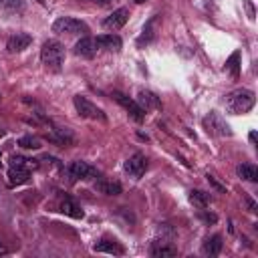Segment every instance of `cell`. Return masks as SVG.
I'll return each mask as SVG.
<instances>
[{
  "mask_svg": "<svg viewBox=\"0 0 258 258\" xmlns=\"http://www.w3.org/2000/svg\"><path fill=\"white\" fill-rule=\"evenodd\" d=\"M40 61L49 71H55V73L61 71L63 63H64V49H63L61 42L55 40V38L47 40L40 49Z\"/></svg>",
  "mask_w": 258,
  "mask_h": 258,
  "instance_id": "6da1fadb",
  "label": "cell"
},
{
  "mask_svg": "<svg viewBox=\"0 0 258 258\" xmlns=\"http://www.w3.org/2000/svg\"><path fill=\"white\" fill-rule=\"evenodd\" d=\"M254 93L248 89H236L230 95H226V109L234 115H240V113H248L252 107H254Z\"/></svg>",
  "mask_w": 258,
  "mask_h": 258,
  "instance_id": "7a4b0ae2",
  "label": "cell"
},
{
  "mask_svg": "<svg viewBox=\"0 0 258 258\" xmlns=\"http://www.w3.org/2000/svg\"><path fill=\"white\" fill-rule=\"evenodd\" d=\"M53 32H57V34H81V32H89V27L79 18L61 16L53 23Z\"/></svg>",
  "mask_w": 258,
  "mask_h": 258,
  "instance_id": "3957f363",
  "label": "cell"
},
{
  "mask_svg": "<svg viewBox=\"0 0 258 258\" xmlns=\"http://www.w3.org/2000/svg\"><path fill=\"white\" fill-rule=\"evenodd\" d=\"M73 103H75L77 113H79L81 117H85V119H93V121H105V119H107L105 113H103V109H99V107L93 105L89 99L77 95V97L73 99Z\"/></svg>",
  "mask_w": 258,
  "mask_h": 258,
  "instance_id": "277c9868",
  "label": "cell"
},
{
  "mask_svg": "<svg viewBox=\"0 0 258 258\" xmlns=\"http://www.w3.org/2000/svg\"><path fill=\"white\" fill-rule=\"evenodd\" d=\"M97 176H99V171H97L93 165H89L87 161H81V160L73 161V163L67 167V178H69V182L93 180V178H97Z\"/></svg>",
  "mask_w": 258,
  "mask_h": 258,
  "instance_id": "5b68a950",
  "label": "cell"
},
{
  "mask_svg": "<svg viewBox=\"0 0 258 258\" xmlns=\"http://www.w3.org/2000/svg\"><path fill=\"white\" fill-rule=\"evenodd\" d=\"M113 99L123 107V109L131 115L135 121H143L145 119V111L139 107V103L137 101H133V99H129L127 95H123V93H119V91H113Z\"/></svg>",
  "mask_w": 258,
  "mask_h": 258,
  "instance_id": "8992f818",
  "label": "cell"
},
{
  "mask_svg": "<svg viewBox=\"0 0 258 258\" xmlns=\"http://www.w3.org/2000/svg\"><path fill=\"white\" fill-rule=\"evenodd\" d=\"M204 127L208 129L210 133L220 135V137H224V135H232L228 123H226L218 113H210L208 117H204Z\"/></svg>",
  "mask_w": 258,
  "mask_h": 258,
  "instance_id": "52a82bcc",
  "label": "cell"
},
{
  "mask_svg": "<svg viewBox=\"0 0 258 258\" xmlns=\"http://www.w3.org/2000/svg\"><path fill=\"white\" fill-rule=\"evenodd\" d=\"M145 169H147V158L143 154H133L125 161V171L131 178H141L145 174Z\"/></svg>",
  "mask_w": 258,
  "mask_h": 258,
  "instance_id": "ba28073f",
  "label": "cell"
},
{
  "mask_svg": "<svg viewBox=\"0 0 258 258\" xmlns=\"http://www.w3.org/2000/svg\"><path fill=\"white\" fill-rule=\"evenodd\" d=\"M127 20H129V10L127 8H117V10H113L109 16L103 20V29H107V31H119L121 27H125Z\"/></svg>",
  "mask_w": 258,
  "mask_h": 258,
  "instance_id": "9c48e42d",
  "label": "cell"
},
{
  "mask_svg": "<svg viewBox=\"0 0 258 258\" xmlns=\"http://www.w3.org/2000/svg\"><path fill=\"white\" fill-rule=\"evenodd\" d=\"M97 51H99V45H97V38H93V36H85L75 45V55L83 57V59H93L97 55Z\"/></svg>",
  "mask_w": 258,
  "mask_h": 258,
  "instance_id": "30bf717a",
  "label": "cell"
},
{
  "mask_svg": "<svg viewBox=\"0 0 258 258\" xmlns=\"http://www.w3.org/2000/svg\"><path fill=\"white\" fill-rule=\"evenodd\" d=\"M47 139L51 143H57V145H73L75 143V135L67 127H55L53 133L47 135Z\"/></svg>",
  "mask_w": 258,
  "mask_h": 258,
  "instance_id": "8fae6325",
  "label": "cell"
},
{
  "mask_svg": "<svg viewBox=\"0 0 258 258\" xmlns=\"http://www.w3.org/2000/svg\"><path fill=\"white\" fill-rule=\"evenodd\" d=\"M31 42H32V36H31V34L16 32V34H12V36L8 38L6 49H8V53H20V51H25V49L31 45Z\"/></svg>",
  "mask_w": 258,
  "mask_h": 258,
  "instance_id": "7c38bea8",
  "label": "cell"
},
{
  "mask_svg": "<svg viewBox=\"0 0 258 258\" xmlns=\"http://www.w3.org/2000/svg\"><path fill=\"white\" fill-rule=\"evenodd\" d=\"M137 103L143 111H154V109H161V101L156 93L152 91H139L137 95Z\"/></svg>",
  "mask_w": 258,
  "mask_h": 258,
  "instance_id": "4fadbf2b",
  "label": "cell"
},
{
  "mask_svg": "<svg viewBox=\"0 0 258 258\" xmlns=\"http://www.w3.org/2000/svg\"><path fill=\"white\" fill-rule=\"evenodd\" d=\"M95 190L99 194H105V196H119L123 188H121L119 182H111V180H107V178H99L95 182Z\"/></svg>",
  "mask_w": 258,
  "mask_h": 258,
  "instance_id": "5bb4252c",
  "label": "cell"
},
{
  "mask_svg": "<svg viewBox=\"0 0 258 258\" xmlns=\"http://www.w3.org/2000/svg\"><path fill=\"white\" fill-rule=\"evenodd\" d=\"M220 250H222V236H218V234L212 236V238H208V240L202 244V254H204V256H210V258L218 256Z\"/></svg>",
  "mask_w": 258,
  "mask_h": 258,
  "instance_id": "9a60e30c",
  "label": "cell"
},
{
  "mask_svg": "<svg viewBox=\"0 0 258 258\" xmlns=\"http://www.w3.org/2000/svg\"><path fill=\"white\" fill-rule=\"evenodd\" d=\"M93 250H95V252H107V254H115V256H121V254H125V250H123V246H121V244H117L115 240H107V238H103L101 242H97Z\"/></svg>",
  "mask_w": 258,
  "mask_h": 258,
  "instance_id": "2e32d148",
  "label": "cell"
},
{
  "mask_svg": "<svg viewBox=\"0 0 258 258\" xmlns=\"http://www.w3.org/2000/svg\"><path fill=\"white\" fill-rule=\"evenodd\" d=\"M158 25H160V16H154V18L143 27V34L137 38V45H139V47H141V45H147V42H152V40H154Z\"/></svg>",
  "mask_w": 258,
  "mask_h": 258,
  "instance_id": "e0dca14e",
  "label": "cell"
},
{
  "mask_svg": "<svg viewBox=\"0 0 258 258\" xmlns=\"http://www.w3.org/2000/svg\"><path fill=\"white\" fill-rule=\"evenodd\" d=\"M97 45H99V49L119 51L121 49V38L117 34H101V36H97Z\"/></svg>",
  "mask_w": 258,
  "mask_h": 258,
  "instance_id": "ac0fdd59",
  "label": "cell"
},
{
  "mask_svg": "<svg viewBox=\"0 0 258 258\" xmlns=\"http://www.w3.org/2000/svg\"><path fill=\"white\" fill-rule=\"evenodd\" d=\"M29 178H31V171H27V169L10 167V171H8V184H10L12 188H14V186H23V184H27Z\"/></svg>",
  "mask_w": 258,
  "mask_h": 258,
  "instance_id": "d6986e66",
  "label": "cell"
},
{
  "mask_svg": "<svg viewBox=\"0 0 258 258\" xmlns=\"http://www.w3.org/2000/svg\"><path fill=\"white\" fill-rule=\"evenodd\" d=\"M61 212H63V214H67V216H71V218H77V220L85 216L83 210H81V208H79L71 198H64V200H63V204H61Z\"/></svg>",
  "mask_w": 258,
  "mask_h": 258,
  "instance_id": "ffe728a7",
  "label": "cell"
},
{
  "mask_svg": "<svg viewBox=\"0 0 258 258\" xmlns=\"http://www.w3.org/2000/svg\"><path fill=\"white\" fill-rule=\"evenodd\" d=\"M236 171H238V176L246 182H258V169L252 163H242V165H238Z\"/></svg>",
  "mask_w": 258,
  "mask_h": 258,
  "instance_id": "44dd1931",
  "label": "cell"
},
{
  "mask_svg": "<svg viewBox=\"0 0 258 258\" xmlns=\"http://www.w3.org/2000/svg\"><path fill=\"white\" fill-rule=\"evenodd\" d=\"M210 194H206V192H202V190H192L190 192V202L194 204V206H198V208H206V206H210Z\"/></svg>",
  "mask_w": 258,
  "mask_h": 258,
  "instance_id": "7402d4cb",
  "label": "cell"
},
{
  "mask_svg": "<svg viewBox=\"0 0 258 258\" xmlns=\"http://www.w3.org/2000/svg\"><path fill=\"white\" fill-rule=\"evenodd\" d=\"M10 167H20V169L32 171V169H36V167H38V161H36V160L20 158V156H12V158H10Z\"/></svg>",
  "mask_w": 258,
  "mask_h": 258,
  "instance_id": "603a6c76",
  "label": "cell"
},
{
  "mask_svg": "<svg viewBox=\"0 0 258 258\" xmlns=\"http://www.w3.org/2000/svg\"><path fill=\"white\" fill-rule=\"evenodd\" d=\"M0 10L16 14L25 10V0H0Z\"/></svg>",
  "mask_w": 258,
  "mask_h": 258,
  "instance_id": "cb8c5ba5",
  "label": "cell"
},
{
  "mask_svg": "<svg viewBox=\"0 0 258 258\" xmlns=\"http://www.w3.org/2000/svg\"><path fill=\"white\" fill-rule=\"evenodd\" d=\"M226 71H228L234 79H238V75H240V53H238V51L232 53V57L226 61Z\"/></svg>",
  "mask_w": 258,
  "mask_h": 258,
  "instance_id": "d4e9b609",
  "label": "cell"
},
{
  "mask_svg": "<svg viewBox=\"0 0 258 258\" xmlns=\"http://www.w3.org/2000/svg\"><path fill=\"white\" fill-rule=\"evenodd\" d=\"M176 254H178V250H176V248H171V246H163L161 242H156V244L152 246V256H156V258L176 256Z\"/></svg>",
  "mask_w": 258,
  "mask_h": 258,
  "instance_id": "484cf974",
  "label": "cell"
},
{
  "mask_svg": "<svg viewBox=\"0 0 258 258\" xmlns=\"http://www.w3.org/2000/svg\"><path fill=\"white\" fill-rule=\"evenodd\" d=\"M18 145L25 147V149H40L42 147V141L38 137H32V135H25L18 139Z\"/></svg>",
  "mask_w": 258,
  "mask_h": 258,
  "instance_id": "4316f807",
  "label": "cell"
},
{
  "mask_svg": "<svg viewBox=\"0 0 258 258\" xmlns=\"http://www.w3.org/2000/svg\"><path fill=\"white\" fill-rule=\"evenodd\" d=\"M206 178H208V182H210V186H212V188H216L220 194H226V186H222V184H220L216 178H214V176H210V174H208Z\"/></svg>",
  "mask_w": 258,
  "mask_h": 258,
  "instance_id": "83f0119b",
  "label": "cell"
},
{
  "mask_svg": "<svg viewBox=\"0 0 258 258\" xmlns=\"http://www.w3.org/2000/svg\"><path fill=\"white\" fill-rule=\"evenodd\" d=\"M200 218L206 222V224H216L218 222V218H216V214H208V212H200Z\"/></svg>",
  "mask_w": 258,
  "mask_h": 258,
  "instance_id": "f1b7e54d",
  "label": "cell"
},
{
  "mask_svg": "<svg viewBox=\"0 0 258 258\" xmlns=\"http://www.w3.org/2000/svg\"><path fill=\"white\" fill-rule=\"evenodd\" d=\"M246 204H248V208H250V212H256V204H254L252 200H246Z\"/></svg>",
  "mask_w": 258,
  "mask_h": 258,
  "instance_id": "f546056e",
  "label": "cell"
},
{
  "mask_svg": "<svg viewBox=\"0 0 258 258\" xmlns=\"http://www.w3.org/2000/svg\"><path fill=\"white\" fill-rule=\"evenodd\" d=\"M6 252H8V250L4 248V244H2V242H0V254H6Z\"/></svg>",
  "mask_w": 258,
  "mask_h": 258,
  "instance_id": "4dcf8cb0",
  "label": "cell"
},
{
  "mask_svg": "<svg viewBox=\"0 0 258 258\" xmlns=\"http://www.w3.org/2000/svg\"><path fill=\"white\" fill-rule=\"evenodd\" d=\"M95 2H99L101 6H105V4H109V0H95Z\"/></svg>",
  "mask_w": 258,
  "mask_h": 258,
  "instance_id": "1f68e13d",
  "label": "cell"
},
{
  "mask_svg": "<svg viewBox=\"0 0 258 258\" xmlns=\"http://www.w3.org/2000/svg\"><path fill=\"white\" fill-rule=\"evenodd\" d=\"M135 2H137V4H143V2H145V0H135Z\"/></svg>",
  "mask_w": 258,
  "mask_h": 258,
  "instance_id": "d6a6232c",
  "label": "cell"
},
{
  "mask_svg": "<svg viewBox=\"0 0 258 258\" xmlns=\"http://www.w3.org/2000/svg\"><path fill=\"white\" fill-rule=\"evenodd\" d=\"M0 167H2V154H0Z\"/></svg>",
  "mask_w": 258,
  "mask_h": 258,
  "instance_id": "836d02e7",
  "label": "cell"
},
{
  "mask_svg": "<svg viewBox=\"0 0 258 258\" xmlns=\"http://www.w3.org/2000/svg\"><path fill=\"white\" fill-rule=\"evenodd\" d=\"M111 2H117V0H109V4H111Z\"/></svg>",
  "mask_w": 258,
  "mask_h": 258,
  "instance_id": "e575fe53",
  "label": "cell"
}]
</instances>
